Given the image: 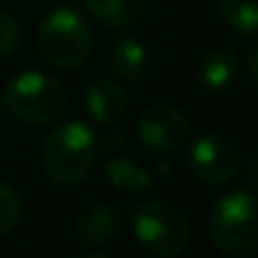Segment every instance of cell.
<instances>
[{"label":"cell","mask_w":258,"mask_h":258,"mask_svg":"<svg viewBox=\"0 0 258 258\" xmlns=\"http://www.w3.org/2000/svg\"><path fill=\"white\" fill-rule=\"evenodd\" d=\"M84 106L99 126H111L126 111V91L111 79H96L84 94Z\"/></svg>","instance_id":"cell-9"},{"label":"cell","mask_w":258,"mask_h":258,"mask_svg":"<svg viewBox=\"0 0 258 258\" xmlns=\"http://www.w3.org/2000/svg\"><path fill=\"white\" fill-rule=\"evenodd\" d=\"M255 58H258V48L255 46H248V51H245V63H248V79H250V84L255 86Z\"/></svg>","instance_id":"cell-17"},{"label":"cell","mask_w":258,"mask_h":258,"mask_svg":"<svg viewBox=\"0 0 258 258\" xmlns=\"http://www.w3.org/2000/svg\"><path fill=\"white\" fill-rule=\"evenodd\" d=\"M18 23L13 16L0 11V58H6L16 46H18Z\"/></svg>","instance_id":"cell-16"},{"label":"cell","mask_w":258,"mask_h":258,"mask_svg":"<svg viewBox=\"0 0 258 258\" xmlns=\"http://www.w3.org/2000/svg\"><path fill=\"white\" fill-rule=\"evenodd\" d=\"M41 56L56 69H76L91 53V28L74 8H53L38 28Z\"/></svg>","instance_id":"cell-4"},{"label":"cell","mask_w":258,"mask_h":258,"mask_svg":"<svg viewBox=\"0 0 258 258\" xmlns=\"http://www.w3.org/2000/svg\"><path fill=\"white\" fill-rule=\"evenodd\" d=\"M132 230L137 240L160 258L177 255L190 243L185 215L167 200H145L132 210Z\"/></svg>","instance_id":"cell-5"},{"label":"cell","mask_w":258,"mask_h":258,"mask_svg":"<svg viewBox=\"0 0 258 258\" xmlns=\"http://www.w3.org/2000/svg\"><path fill=\"white\" fill-rule=\"evenodd\" d=\"M253 190H233L223 195L208 220L213 245L225 255L248 258L258 250V218Z\"/></svg>","instance_id":"cell-2"},{"label":"cell","mask_w":258,"mask_h":258,"mask_svg":"<svg viewBox=\"0 0 258 258\" xmlns=\"http://www.w3.org/2000/svg\"><path fill=\"white\" fill-rule=\"evenodd\" d=\"M121 228V210L116 205H94L84 210L74 225V235L81 245L96 248L111 243Z\"/></svg>","instance_id":"cell-10"},{"label":"cell","mask_w":258,"mask_h":258,"mask_svg":"<svg viewBox=\"0 0 258 258\" xmlns=\"http://www.w3.org/2000/svg\"><path fill=\"white\" fill-rule=\"evenodd\" d=\"M104 177L111 187L124 190V192H145L155 185L152 172H147L142 165L126 157H111L104 165Z\"/></svg>","instance_id":"cell-12"},{"label":"cell","mask_w":258,"mask_h":258,"mask_svg":"<svg viewBox=\"0 0 258 258\" xmlns=\"http://www.w3.org/2000/svg\"><path fill=\"white\" fill-rule=\"evenodd\" d=\"M137 137L152 152H172L190 137V119L167 104L150 106L137 119Z\"/></svg>","instance_id":"cell-7"},{"label":"cell","mask_w":258,"mask_h":258,"mask_svg":"<svg viewBox=\"0 0 258 258\" xmlns=\"http://www.w3.org/2000/svg\"><path fill=\"white\" fill-rule=\"evenodd\" d=\"M190 170L205 185H228L240 175L238 150L220 135H203L190 147Z\"/></svg>","instance_id":"cell-6"},{"label":"cell","mask_w":258,"mask_h":258,"mask_svg":"<svg viewBox=\"0 0 258 258\" xmlns=\"http://www.w3.org/2000/svg\"><path fill=\"white\" fill-rule=\"evenodd\" d=\"M248 182H250V185L255 182V157L250 160V167H248Z\"/></svg>","instance_id":"cell-18"},{"label":"cell","mask_w":258,"mask_h":258,"mask_svg":"<svg viewBox=\"0 0 258 258\" xmlns=\"http://www.w3.org/2000/svg\"><path fill=\"white\" fill-rule=\"evenodd\" d=\"M84 6L109 28H129L142 16V0H84Z\"/></svg>","instance_id":"cell-13"},{"label":"cell","mask_w":258,"mask_h":258,"mask_svg":"<svg viewBox=\"0 0 258 258\" xmlns=\"http://www.w3.org/2000/svg\"><path fill=\"white\" fill-rule=\"evenodd\" d=\"M0 101H3V96H0Z\"/></svg>","instance_id":"cell-19"},{"label":"cell","mask_w":258,"mask_h":258,"mask_svg":"<svg viewBox=\"0 0 258 258\" xmlns=\"http://www.w3.org/2000/svg\"><path fill=\"white\" fill-rule=\"evenodd\" d=\"M218 3H220L223 21L233 31H240L248 38L255 36V28H258V6H255V0H218Z\"/></svg>","instance_id":"cell-14"},{"label":"cell","mask_w":258,"mask_h":258,"mask_svg":"<svg viewBox=\"0 0 258 258\" xmlns=\"http://www.w3.org/2000/svg\"><path fill=\"white\" fill-rule=\"evenodd\" d=\"M0 96L16 119L28 124H51L66 109L63 86L38 71H23L13 76Z\"/></svg>","instance_id":"cell-3"},{"label":"cell","mask_w":258,"mask_h":258,"mask_svg":"<svg viewBox=\"0 0 258 258\" xmlns=\"http://www.w3.org/2000/svg\"><path fill=\"white\" fill-rule=\"evenodd\" d=\"M111 69L124 81L142 79L147 69V48L132 36H119L111 43Z\"/></svg>","instance_id":"cell-11"},{"label":"cell","mask_w":258,"mask_h":258,"mask_svg":"<svg viewBox=\"0 0 258 258\" xmlns=\"http://www.w3.org/2000/svg\"><path fill=\"white\" fill-rule=\"evenodd\" d=\"M21 220V198L13 187L0 182V235Z\"/></svg>","instance_id":"cell-15"},{"label":"cell","mask_w":258,"mask_h":258,"mask_svg":"<svg viewBox=\"0 0 258 258\" xmlns=\"http://www.w3.org/2000/svg\"><path fill=\"white\" fill-rule=\"evenodd\" d=\"M240 74V61L233 48H213L208 51L195 69V81L205 94H223L233 86Z\"/></svg>","instance_id":"cell-8"},{"label":"cell","mask_w":258,"mask_h":258,"mask_svg":"<svg viewBox=\"0 0 258 258\" xmlns=\"http://www.w3.org/2000/svg\"><path fill=\"white\" fill-rule=\"evenodd\" d=\"M96 152L99 137L91 126L81 121H63L46 135L41 155L51 180L61 185H76L91 172Z\"/></svg>","instance_id":"cell-1"}]
</instances>
